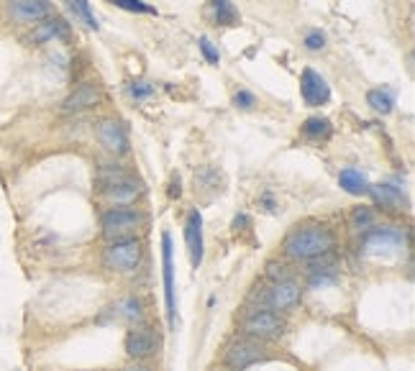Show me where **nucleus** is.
Wrapping results in <instances>:
<instances>
[{"instance_id": "obj_20", "label": "nucleus", "mask_w": 415, "mask_h": 371, "mask_svg": "<svg viewBox=\"0 0 415 371\" xmlns=\"http://www.w3.org/2000/svg\"><path fill=\"white\" fill-rule=\"evenodd\" d=\"M110 310L116 313V318L131 322V325H141V320H144V307H141V303H139L136 297H126V300H121V303H118L116 307H110Z\"/></svg>"}, {"instance_id": "obj_3", "label": "nucleus", "mask_w": 415, "mask_h": 371, "mask_svg": "<svg viewBox=\"0 0 415 371\" xmlns=\"http://www.w3.org/2000/svg\"><path fill=\"white\" fill-rule=\"evenodd\" d=\"M146 215L131 205H110L100 215V228L106 241H123V238H136V231L144 228Z\"/></svg>"}, {"instance_id": "obj_26", "label": "nucleus", "mask_w": 415, "mask_h": 371, "mask_svg": "<svg viewBox=\"0 0 415 371\" xmlns=\"http://www.w3.org/2000/svg\"><path fill=\"white\" fill-rule=\"evenodd\" d=\"M116 8L121 10H128V13H146V16H154L156 10L149 5V3H144V0H110Z\"/></svg>"}, {"instance_id": "obj_33", "label": "nucleus", "mask_w": 415, "mask_h": 371, "mask_svg": "<svg viewBox=\"0 0 415 371\" xmlns=\"http://www.w3.org/2000/svg\"><path fill=\"white\" fill-rule=\"evenodd\" d=\"M261 203L267 205V210H270V213L274 210V200H272V195H264V197H261Z\"/></svg>"}, {"instance_id": "obj_10", "label": "nucleus", "mask_w": 415, "mask_h": 371, "mask_svg": "<svg viewBox=\"0 0 415 371\" xmlns=\"http://www.w3.org/2000/svg\"><path fill=\"white\" fill-rule=\"evenodd\" d=\"M300 95H303V103L308 107H320L331 100V88L323 75L305 67L300 75Z\"/></svg>"}, {"instance_id": "obj_12", "label": "nucleus", "mask_w": 415, "mask_h": 371, "mask_svg": "<svg viewBox=\"0 0 415 371\" xmlns=\"http://www.w3.org/2000/svg\"><path fill=\"white\" fill-rule=\"evenodd\" d=\"M95 136L100 141V146L116 154V157H123L128 151V136H126V128L118 123L116 118H103L95 123Z\"/></svg>"}, {"instance_id": "obj_21", "label": "nucleus", "mask_w": 415, "mask_h": 371, "mask_svg": "<svg viewBox=\"0 0 415 371\" xmlns=\"http://www.w3.org/2000/svg\"><path fill=\"white\" fill-rule=\"evenodd\" d=\"M211 8H213V18L218 26H239V10L233 8L231 0H211Z\"/></svg>"}, {"instance_id": "obj_23", "label": "nucleus", "mask_w": 415, "mask_h": 371, "mask_svg": "<svg viewBox=\"0 0 415 371\" xmlns=\"http://www.w3.org/2000/svg\"><path fill=\"white\" fill-rule=\"evenodd\" d=\"M303 136L310 141H329L331 138V120L320 116H310L303 123Z\"/></svg>"}, {"instance_id": "obj_7", "label": "nucleus", "mask_w": 415, "mask_h": 371, "mask_svg": "<svg viewBox=\"0 0 415 371\" xmlns=\"http://www.w3.org/2000/svg\"><path fill=\"white\" fill-rule=\"evenodd\" d=\"M400 248H405V233L397 231L392 225H382V228H372L364 233V256H397Z\"/></svg>"}, {"instance_id": "obj_30", "label": "nucleus", "mask_w": 415, "mask_h": 371, "mask_svg": "<svg viewBox=\"0 0 415 371\" xmlns=\"http://www.w3.org/2000/svg\"><path fill=\"white\" fill-rule=\"evenodd\" d=\"M154 92V85H149V82H144V79H139V82H131L128 85V95L134 100H144L149 98Z\"/></svg>"}, {"instance_id": "obj_16", "label": "nucleus", "mask_w": 415, "mask_h": 371, "mask_svg": "<svg viewBox=\"0 0 415 371\" xmlns=\"http://www.w3.org/2000/svg\"><path fill=\"white\" fill-rule=\"evenodd\" d=\"M69 39V29L67 23L62 18H51V16H47L44 21H39V23H34V31L29 34V44H49V41H64Z\"/></svg>"}, {"instance_id": "obj_25", "label": "nucleus", "mask_w": 415, "mask_h": 371, "mask_svg": "<svg viewBox=\"0 0 415 371\" xmlns=\"http://www.w3.org/2000/svg\"><path fill=\"white\" fill-rule=\"evenodd\" d=\"M198 49H200V54H203V59L208 64H215V67L221 64V51H218V47H215L208 36H200V39H198Z\"/></svg>"}, {"instance_id": "obj_13", "label": "nucleus", "mask_w": 415, "mask_h": 371, "mask_svg": "<svg viewBox=\"0 0 415 371\" xmlns=\"http://www.w3.org/2000/svg\"><path fill=\"white\" fill-rule=\"evenodd\" d=\"M185 244H187V254H190V264L193 269L203 264V215L200 210H190L187 220H185Z\"/></svg>"}, {"instance_id": "obj_32", "label": "nucleus", "mask_w": 415, "mask_h": 371, "mask_svg": "<svg viewBox=\"0 0 415 371\" xmlns=\"http://www.w3.org/2000/svg\"><path fill=\"white\" fill-rule=\"evenodd\" d=\"M121 371H152L149 366H144L141 361H134V363H128V366H123Z\"/></svg>"}, {"instance_id": "obj_17", "label": "nucleus", "mask_w": 415, "mask_h": 371, "mask_svg": "<svg viewBox=\"0 0 415 371\" xmlns=\"http://www.w3.org/2000/svg\"><path fill=\"white\" fill-rule=\"evenodd\" d=\"M369 195L377 200V205H382V210H390V213H400V210H405V205H407L405 195L392 185L369 187Z\"/></svg>"}, {"instance_id": "obj_19", "label": "nucleus", "mask_w": 415, "mask_h": 371, "mask_svg": "<svg viewBox=\"0 0 415 371\" xmlns=\"http://www.w3.org/2000/svg\"><path fill=\"white\" fill-rule=\"evenodd\" d=\"M377 225V213L375 207L369 205H359L351 210V215H348V228L354 231V233H367V231H372Z\"/></svg>"}, {"instance_id": "obj_1", "label": "nucleus", "mask_w": 415, "mask_h": 371, "mask_svg": "<svg viewBox=\"0 0 415 371\" xmlns=\"http://www.w3.org/2000/svg\"><path fill=\"white\" fill-rule=\"evenodd\" d=\"M333 244H336V238H333V233H331L326 225L308 223V225H295L290 233L285 235L282 251L290 256V259L310 261V259L331 254V251H333Z\"/></svg>"}, {"instance_id": "obj_8", "label": "nucleus", "mask_w": 415, "mask_h": 371, "mask_svg": "<svg viewBox=\"0 0 415 371\" xmlns=\"http://www.w3.org/2000/svg\"><path fill=\"white\" fill-rule=\"evenodd\" d=\"M261 356H264V351H261L259 341L241 335V338H233V341L226 343L223 361H226V366H228V369L244 371L246 366H251V363L259 361Z\"/></svg>"}, {"instance_id": "obj_15", "label": "nucleus", "mask_w": 415, "mask_h": 371, "mask_svg": "<svg viewBox=\"0 0 415 371\" xmlns=\"http://www.w3.org/2000/svg\"><path fill=\"white\" fill-rule=\"evenodd\" d=\"M8 16L16 23H39L49 16V0H8Z\"/></svg>"}, {"instance_id": "obj_2", "label": "nucleus", "mask_w": 415, "mask_h": 371, "mask_svg": "<svg viewBox=\"0 0 415 371\" xmlns=\"http://www.w3.org/2000/svg\"><path fill=\"white\" fill-rule=\"evenodd\" d=\"M95 182H97V190H100V197L106 200L108 205H131V203H136V200L141 197V192H144L141 182L118 164L100 166L95 175Z\"/></svg>"}, {"instance_id": "obj_5", "label": "nucleus", "mask_w": 415, "mask_h": 371, "mask_svg": "<svg viewBox=\"0 0 415 371\" xmlns=\"http://www.w3.org/2000/svg\"><path fill=\"white\" fill-rule=\"evenodd\" d=\"M300 294H303V290H300L298 282L282 279V282H272L270 290L257 287L249 294V303H257V307H267L274 313H285V310H290L300 303Z\"/></svg>"}, {"instance_id": "obj_28", "label": "nucleus", "mask_w": 415, "mask_h": 371, "mask_svg": "<svg viewBox=\"0 0 415 371\" xmlns=\"http://www.w3.org/2000/svg\"><path fill=\"white\" fill-rule=\"evenodd\" d=\"M254 105H257V95H254V92H249V90L233 92V107H239V110H251Z\"/></svg>"}, {"instance_id": "obj_4", "label": "nucleus", "mask_w": 415, "mask_h": 371, "mask_svg": "<svg viewBox=\"0 0 415 371\" xmlns=\"http://www.w3.org/2000/svg\"><path fill=\"white\" fill-rule=\"evenodd\" d=\"M239 328H241V335H246V338H254V341H274V338H280L282 333H285L287 320H285L280 313L267 310V307H249V310L244 313Z\"/></svg>"}, {"instance_id": "obj_31", "label": "nucleus", "mask_w": 415, "mask_h": 371, "mask_svg": "<svg viewBox=\"0 0 415 371\" xmlns=\"http://www.w3.org/2000/svg\"><path fill=\"white\" fill-rule=\"evenodd\" d=\"M167 192H169V197H180V192H182V190H180V179H177V177L169 182V190H167Z\"/></svg>"}, {"instance_id": "obj_18", "label": "nucleus", "mask_w": 415, "mask_h": 371, "mask_svg": "<svg viewBox=\"0 0 415 371\" xmlns=\"http://www.w3.org/2000/svg\"><path fill=\"white\" fill-rule=\"evenodd\" d=\"M338 185L341 190H346L348 195H369V182L367 177L361 175L359 169L354 166H346V169H341V175H338Z\"/></svg>"}, {"instance_id": "obj_29", "label": "nucleus", "mask_w": 415, "mask_h": 371, "mask_svg": "<svg viewBox=\"0 0 415 371\" xmlns=\"http://www.w3.org/2000/svg\"><path fill=\"white\" fill-rule=\"evenodd\" d=\"M267 279L270 282H282V279H290V274H287V266L282 264V261H267Z\"/></svg>"}, {"instance_id": "obj_22", "label": "nucleus", "mask_w": 415, "mask_h": 371, "mask_svg": "<svg viewBox=\"0 0 415 371\" xmlns=\"http://www.w3.org/2000/svg\"><path fill=\"white\" fill-rule=\"evenodd\" d=\"M367 103L375 113L387 116V113H392V107H395V95H392V90L377 88V90H369L367 92Z\"/></svg>"}, {"instance_id": "obj_24", "label": "nucleus", "mask_w": 415, "mask_h": 371, "mask_svg": "<svg viewBox=\"0 0 415 371\" xmlns=\"http://www.w3.org/2000/svg\"><path fill=\"white\" fill-rule=\"evenodd\" d=\"M64 3H67L69 10L75 13V18L82 21L87 29H93V31L100 29V23H97L95 13H93V8H90V0H64Z\"/></svg>"}, {"instance_id": "obj_6", "label": "nucleus", "mask_w": 415, "mask_h": 371, "mask_svg": "<svg viewBox=\"0 0 415 371\" xmlns=\"http://www.w3.org/2000/svg\"><path fill=\"white\" fill-rule=\"evenodd\" d=\"M141 256H144V248H141L139 238L108 241L106 248H103V266H106L108 272L128 274L141 264Z\"/></svg>"}, {"instance_id": "obj_14", "label": "nucleus", "mask_w": 415, "mask_h": 371, "mask_svg": "<svg viewBox=\"0 0 415 371\" xmlns=\"http://www.w3.org/2000/svg\"><path fill=\"white\" fill-rule=\"evenodd\" d=\"M103 100V90L100 85L95 82H85V85H80L69 92L64 103H62V113H82V110H90V107H95L97 103Z\"/></svg>"}, {"instance_id": "obj_11", "label": "nucleus", "mask_w": 415, "mask_h": 371, "mask_svg": "<svg viewBox=\"0 0 415 371\" xmlns=\"http://www.w3.org/2000/svg\"><path fill=\"white\" fill-rule=\"evenodd\" d=\"M126 353H128V359L131 361H146V359H152L159 348V341L154 338V333L144 328V325H134L131 331L126 333Z\"/></svg>"}, {"instance_id": "obj_9", "label": "nucleus", "mask_w": 415, "mask_h": 371, "mask_svg": "<svg viewBox=\"0 0 415 371\" xmlns=\"http://www.w3.org/2000/svg\"><path fill=\"white\" fill-rule=\"evenodd\" d=\"M162 282H165V305L169 328L177 320V303H174V264H172V235L162 233Z\"/></svg>"}, {"instance_id": "obj_27", "label": "nucleus", "mask_w": 415, "mask_h": 371, "mask_svg": "<svg viewBox=\"0 0 415 371\" xmlns=\"http://www.w3.org/2000/svg\"><path fill=\"white\" fill-rule=\"evenodd\" d=\"M303 44H305V49L308 51H323L326 49V34H320V31H308L305 39H303Z\"/></svg>"}]
</instances>
